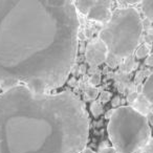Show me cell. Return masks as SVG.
Listing matches in <instances>:
<instances>
[{
	"label": "cell",
	"instance_id": "cell-1",
	"mask_svg": "<svg viewBox=\"0 0 153 153\" xmlns=\"http://www.w3.org/2000/svg\"><path fill=\"white\" fill-rule=\"evenodd\" d=\"M80 21L70 0L0 1V87L62 86L76 61Z\"/></svg>",
	"mask_w": 153,
	"mask_h": 153
},
{
	"label": "cell",
	"instance_id": "cell-2",
	"mask_svg": "<svg viewBox=\"0 0 153 153\" xmlns=\"http://www.w3.org/2000/svg\"><path fill=\"white\" fill-rule=\"evenodd\" d=\"M88 135L85 106L72 92L17 85L0 94V153H82Z\"/></svg>",
	"mask_w": 153,
	"mask_h": 153
},
{
	"label": "cell",
	"instance_id": "cell-3",
	"mask_svg": "<svg viewBox=\"0 0 153 153\" xmlns=\"http://www.w3.org/2000/svg\"><path fill=\"white\" fill-rule=\"evenodd\" d=\"M143 21L134 7L117 9L101 30L99 38L105 43L108 53L120 60L128 58L136 51L143 34Z\"/></svg>",
	"mask_w": 153,
	"mask_h": 153
},
{
	"label": "cell",
	"instance_id": "cell-4",
	"mask_svg": "<svg viewBox=\"0 0 153 153\" xmlns=\"http://www.w3.org/2000/svg\"><path fill=\"white\" fill-rule=\"evenodd\" d=\"M108 134L117 153H134L150 140V126L144 113L121 106L109 117Z\"/></svg>",
	"mask_w": 153,
	"mask_h": 153
},
{
	"label": "cell",
	"instance_id": "cell-5",
	"mask_svg": "<svg viewBox=\"0 0 153 153\" xmlns=\"http://www.w3.org/2000/svg\"><path fill=\"white\" fill-rule=\"evenodd\" d=\"M108 48L100 38L94 39L86 46L85 58L90 66H99L106 62Z\"/></svg>",
	"mask_w": 153,
	"mask_h": 153
},
{
	"label": "cell",
	"instance_id": "cell-6",
	"mask_svg": "<svg viewBox=\"0 0 153 153\" xmlns=\"http://www.w3.org/2000/svg\"><path fill=\"white\" fill-rule=\"evenodd\" d=\"M112 4L111 1H94V4L90 9L87 17L91 20L99 22H108L109 19L111 18V12L110 7Z\"/></svg>",
	"mask_w": 153,
	"mask_h": 153
},
{
	"label": "cell",
	"instance_id": "cell-7",
	"mask_svg": "<svg viewBox=\"0 0 153 153\" xmlns=\"http://www.w3.org/2000/svg\"><path fill=\"white\" fill-rule=\"evenodd\" d=\"M143 97L149 103L153 104V72L148 76L145 84L143 85Z\"/></svg>",
	"mask_w": 153,
	"mask_h": 153
},
{
	"label": "cell",
	"instance_id": "cell-8",
	"mask_svg": "<svg viewBox=\"0 0 153 153\" xmlns=\"http://www.w3.org/2000/svg\"><path fill=\"white\" fill-rule=\"evenodd\" d=\"M94 4V0H79V1H74V7L78 11L83 15H88L90 9Z\"/></svg>",
	"mask_w": 153,
	"mask_h": 153
},
{
	"label": "cell",
	"instance_id": "cell-9",
	"mask_svg": "<svg viewBox=\"0 0 153 153\" xmlns=\"http://www.w3.org/2000/svg\"><path fill=\"white\" fill-rule=\"evenodd\" d=\"M143 13L147 17V19L153 22V0H145L142 2Z\"/></svg>",
	"mask_w": 153,
	"mask_h": 153
},
{
	"label": "cell",
	"instance_id": "cell-10",
	"mask_svg": "<svg viewBox=\"0 0 153 153\" xmlns=\"http://www.w3.org/2000/svg\"><path fill=\"white\" fill-rule=\"evenodd\" d=\"M149 47L147 45H140V47H137L135 51V56L138 59H143V58H146L149 55Z\"/></svg>",
	"mask_w": 153,
	"mask_h": 153
},
{
	"label": "cell",
	"instance_id": "cell-11",
	"mask_svg": "<svg viewBox=\"0 0 153 153\" xmlns=\"http://www.w3.org/2000/svg\"><path fill=\"white\" fill-rule=\"evenodd\" d=\"M106 63H107V65H108L109 67L114 68V67H117V64L120 63V59L117 57H115V56L111 55V53H108V56H107V59H106Z\"/></svg>",
	"mask_w": 153,
	"mask_h": 153
},
{
	"label": "cell",
	"instance_id": "cell-12",
	"mask_svg": "<svg viewBox=\"0 0 153 153\" xmlns=\"http://www.w3.org/2000/svg\"><path fill=\"white\" fill-rule=\"evenodd\" d=\"M91 112L94 117H99L100 114H102L103 112V107L100 103L98 102H94L91 105Z\"/></svg>",
	"mask_w": 153,
	"mask_h": 153
},
{
	"label": "cell",
	"instance_id": "cell-13",
	"mask_svg": "<svg viewBox=\"0 0 153 153\" xmlns=\"http://www.w3.org/2000/svg\"><path fill=\"white\" fill-rule=\"evenodd\" d=\"M86 94H87V97L90 100H94V99H97V97L99 96V90L97 89L96 87L90 86V87H88L87 89H86Z\"/></svg>",
	"mask_w": 153,
	"mask_h": 153
},
{
	"label": "cell",
	"instance_id": "cell-14",
	"mask_svg": "<svg viewBox=\"0 0 153 153\" xmlns=\"http://www.w3.org/2000/svg\"><path fill=\"white\" fill-rule=\"evenodd\" d=\"M100 82H101V76L100 74H94V76H91V78L89 79V83L94 86L99 85Z\"/></svg>",
	"mask_w": 153,
	"mask_h": 153
},
{
	"label": "cell",
	"instance_id": "cell-15",
	"mask_svg": "<svg viewBox=\"0 0 153 153\" xmlns=\"http://www.w3.org/2000/svg\"><path fill=\"white\" fill-rule=\"evenodd\" d=\"M124 67H125L126 71H130V70L132 69V67H133V60H132L130 57L126 58L125 65H124Z\"/></svg>",
	"mask_w": 153,
	"mask_h": 153
},
{
	"label": "cell",
	"instance_id": "cell-16",
	"mask_svg": "<svg viewBox=\"0 0 153 153\" xmlns=\"http://www.w3.org/2000/svg\"><path fill=\"white\" fill-rule=\"evenodd\" d=\"M137 98H138V94H137V92H131V94H128L127 101H128V102L133 103V102H135V101L137 100Z\"/></svg>",
	"mask_w": 153,
	"mask_h": 153
},
{
	"label": "cell",
	"instance_id": "cell-17",
	"mask_svg": "<svg viewBox=\"0 0 153 153\" xmlns=\"http://www.w3.org/2000/svg\"><path fill=\"white\" fill-rule=\"evenodd\" d=\"M109 99H110V94H109V92L104 91V92H102V94H101L100 100H101V102H102V103H106Z\"/></svg>",
	"mask_w": 153,
	"mask_h": 153
},
{
	"label": "cell",
	"instance_id": "cell-18",
	"mask_svg": "<svg viewBox=\"0 0 153 153\" xmlns=\"http://www.w3.org/2000/svg\"><path fill=\"white\" fill-rule=\"evenodd\" d=\"M100 153H117V151L113 147H106V148H103Z\"/></svg>",
	"mask_w": 153,
	"mask_h": 153
},
{
	"label": "cell",
	"instance_id": "cell-19",
	"mask_svg": "<svg viewBox=\"0 0 153 153\" xmlns=\"http://www.w3.org/2000/svg\"><path fill=\"white\" fill-rule=\"evenodd\" d=\"M146 64L149 66H153V53L150 56H148L146 59Z\"/></svg>",
	"mask_w": 153,
	"mask_h": 153
},
{
	"label": "cell",
	"instance_id": "cell-20",
	"mask_svg": "<svg viewBox=\"0 0 153 153\" xmlns=\"http://www.w3.org/2000/svg\"><path fill=\"white\" fill-rule=\"evenodd\" d=\"M119 104H120V98H119V97H115V98L113 99V101H112V106L115 107V106H117Z\"/></svg>",
	"mask_w": 153,
	"mask_h": 153
},
{
	"label": "cell",
	"instance_id": "cell-21",
	"mask_svg": "<svg viewBox=\"0 0 153 153\" xmlns=\"http://www.w3.org/2000/svg\"><path fill=\"white\" fill-rule=\"evenodd\" d=\"M148 153H153V138L152 140H150V143H149Z\"/></svg>",
	"mask_w": 153,
	"mask_h": 153
},
{
	"label": "cell",
	"instance_id": "cell-22",
	"mask_svg": "<svg viewBox=\"0 0 153 153\" xmlns=\"http://www.w3.org/2000/svg\"><path fill=\"white\" fill-rule=\"evenodd\" d=\"M136 92H137L138 94H143V85L142 84H138L137 85V87H136Z\"/></svg>",
	"mask_w": 153,
	"mask_h": 153
},
{
	"label": "cell",
	"instance_id": "cell-23",
	"mask_svg": "<svg viewBox=\"0 0 153 153\" xmlns=\"http://www.w3.org/2000/svg\"><path fill=\"white\" fill-rule=\"evenodd\" d=\"M82 153H96V152H94V151H92L90 148H87V147H86V148L82 151Z\"/></svg>",
	"mask_w": 153,
	"mask_h": 153
},
{
	"label": "cell",
	"instance_id": "cell-24",
	"mask_svg": "<svg viewBox=\"0 0 153 153\" xmlns=\"http://www.w3.org/2000/svg\"><path fill=\"white\" fill-rule=\"evenodd\" d=\"M140 1H138V0H134V1H130V0H128V1H126V3H129V4H136V3H140Z\"/></svg>",
	"mask_w": 153,
	"mask_h": 153
}]
</instances>
